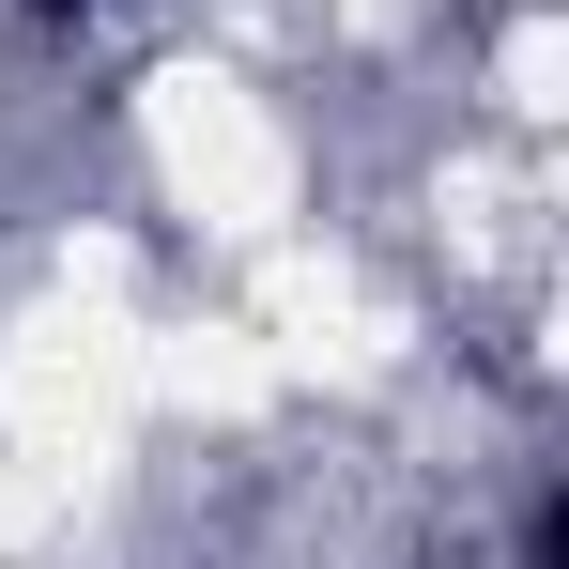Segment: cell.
Instances as JSON below:
<instances>
[{"instance_id":"cell-1","label":"cell","mask_w":569,"mask_h":569,"mask_svg":"<svg viewBox=\"0 0 569 569\" xmlns=\"http://www.w3.org/2000/svg\"><path fill=\"white\" fill-rule=\"evenodd\" d=\"M31 16H47V31H78V16H93V0H31Z\"/></svg>"}]
</instances>
